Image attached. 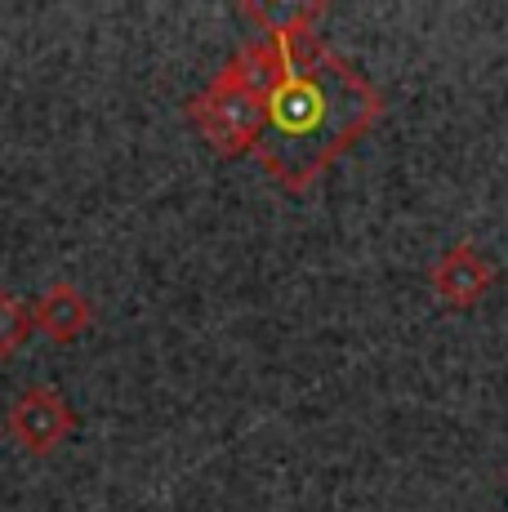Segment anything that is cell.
I'll return each mask as SVG.
<instances>
[{"mask_svg": "<svg viewBox=\"0 0 508 512\" xmlns=\"http://www.w3.org/2000/svg\"><path fill=\"white\" fill-rule=\"evenodd\" d=\"M263 76V130L254 161L277 187L308 192L348 147H357L384 121V94L353 63L321 45L299 41H246Z\"/></svg>", "mask_w": 508, "mask_h": 512, "instance_id": "obj_1", "label": "cell"}, {"mask_svg": "<svg viewBox=\"0 0 508 512\" xmlns=\"http://www.w3.org/2000/svg\"><path fill=\"white\" fill-rule=\"evenodd\" d=\"M183 116L197 125L205 147L214 156H223V161H237V156L254 152L259 130H263V76H259L250 45H241L205 81V90L183 103Z\"/></svg>", "mask_w": 508, "mask_h": 512, "instance_id": "obj_2", "label": "cell"}, {"mask_svg": "<svg viewBox=\"0 0 508 512\" xmlns=\"http://www.w3.org/2000/svg\"><path fill=\"white\" fill-rule=\"evenodd\" d=\"M76 428V410L67 406V397L54 383H27L14 397V406L5 410V432L23 455L50 459Z\"/></svg>", "mask_w": 508, "mask_h": 512, "instance_id": "obj_3", "label": "cell"}, {"mask_svg": "<svg viewBox=\"0 0 508 512\" xmlns=\"http://www.w3.org/2000/svg\"><path fill=\"white\" fill-rule=\"evenodd\" d=\"M495 277H500L495 259H486L473 241H455L451 250H442L437 254V263L428 268V285H433V294L455 312L477 308V303L495 290Z\"/></svg>", "mask_w": 508, "mask_h": 512, "instance_id": "obj_4", "label": "cell"}, {"mask_svg": "<svg viewBox=\"0 0 508 512\" xmlns=\"http://www.w3.org/2000/svg\"><path fill=\"white\" fill-rule=\"evenodd\" d=\"M32 326L54 343H76L94 330V303L85 299L72 281H54L50 290L32 303Z\"/></svg>", "mask_w": 508, "mask_h": 512, "instance_id": "obj_5", "label": "cell"}, {"mask_svg": "<svg viewBox=\"0 0 508 512\" xmlns=\"http://www.w3.org/2000/svg\"><path fill=\"white\" fill-rule=\"evenodd\" d=\"M330 14L326 0H241V18L259 27L263 41H299L312 36Z\"/></svg>", "mask_w": 508, "mask_h": 512, "instance_id": "obj_6", "label": "cell"}, {"mask_svg": "<svg viewBox=\"0 0 508 512\" xmlns=\"http://www.w3.org/2000/svg\"><path fill=\"white\" fill-rule=\"evenodd\" d=\"M32 303H23L18 294L0 290V361L18 357L23 343L32 339Z\"/></svg>", "mask_w": 508, "mask_h": 512, "instance_id": "obj_7", "label": "cell"}]
</instances>
